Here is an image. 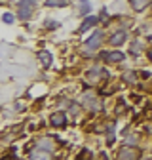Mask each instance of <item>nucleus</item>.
<instances>
[{
	"mask_svg": "<svg viewBox=\"0 0 152 160\" xmlns=\"http://www.w3.org/2000/svg\"><path fill=\"white\" fill-rule=\"evenodd\" d=\"M124 80H126L127 84L137 82V72H133V71H127V72H124Z\"/></svg>",
	"mask_w": 152,
	"mask_h": 160,
	"instance_id": "obj_13",
	"label": "nucleus"
},
{
	"mask_svg": "<svg viewBox=\"0 0 152 160\" xmlns=\"http://www.w3.org/2000/svg\"><path fill=\"white\" fill-rule=\"evenodd\" d=\"M103 59H107V61H110V63H120V61H124V53L122 52H110V53H103L101 55Z\"/></svg>",
	"mask_w": 152,
	"mask_h": 160,
	"instance_id": "obj_6",
	"label": "nucleus"
},
{
	"mask_svg": "<svg viewBox=\"0 0 152 160\" xmlns=\"http://www.w3.org/2000/svg\"><path fill=\"white\" fill-rule=\"evenodd\" d=\"M148 57H150V61H152V50H150V52H148Z\"/></svg>",
	"mask_w": 152,
	"mask_h": 160,
	"instance_id": "obj_20",
	"label": "nucleus"
},
{
	"mask_svg": "<svg viewBox=\"0 0 152 160\" xmlns=\"http://www.w3.org/2000/svg\"><path fill=\"white\" fill-rule=\"evenodd\" d=\"M38 59H40V63L44 67H50L51 65V53L50 52H40V53H38Z\"/></svg>",
	"mask_w": 152,
	"mask_h": 160,
	"instance_id": "obj_11",
	"label": "nucleus"
},
{
	"mask_svg": "<svg viewBox=\"0 0 152 160\" xmlns=\"http://www.w3.org/2000/svg\"><path fill=\"white\" fill-rule=\"evenodd\" d=\"M101 40H103V32H93V36L86 42V48L88 50H95V48H99V44H101Z\"/></svg>",
	"mask_w": 152,
	"mask_h": 160,
	"instance_id": "obj_4",
	"label": "nucleus"
},
{
	"mask_svg": "<svg viewBox=\"0 0 152 160\" xmlns=\"http://www.w3.org/2000/svg\"><path fill=\"white\" fill-rule=\"evenodd\" d=\"M31 160H51V154L48 151H34Z\"/></svg>",
	"mask_w": 152,
	"mask_h": 160,
	"instance_id": "obj_10",
	"label": "nucleus"
},
{
	"mask_svg": "<svg viewBox=\"0 0 152 160\" xmlns=\"http://www.w3.org/2000/svg\"><path fill=\"white\" fill-rule=\"evenodd\" d=\"M2 160H15V158H13V156H12V154H8V156H4V158H2Z\"/></svg>",
	"mask_w": 152,
	"mask_h": 160,
	"instance_id": "obj_18",
	"label": "nucleus"
},
{
	"mask_svg": "<svg viewBox=\"0 0 152 160\" xmlns=\"http://www.w3.org/2000/svg\"><path fill=\"white\" fill-rule=\"evenodd\" d=\"M141 152L133 147H122V151L118 152V160H139Z\"/></svg>",
	"mask_w": 152,
	"mask_h": 160,
	"instance_id": "obj_2",
	"label": "nucleus"
},
{
	"mask_svg": "<svg viewBox=\"0 0 152 160\" xmlns=\"http://www.w3.org/2000/svg\"><path fill=\"white\" fill-rule=\"evenodd\" d=\"M4 23H13V17H12V13H4Z\"/></svg>",
	"mask_w": 152,
	"mask_h": 160,
	"instance_id": "obj_16",
	"label": "nucleus"
},
{
	"mask_svg": "<svg viewBox=\"0 0 152 160\" xmlns=\"http://www.w3.org/2000/svg\"><path fill=\"white\" fill-rule=\"evenodd\" d=\"M126 38H127L126 31H116V32H114V34L110 36V44H112V46H120Z\"/></svg>",
	"mask_w": 152,
	"mask_h": 160,
	"instance_id": "obj_7",
	"label": "nucleus"
},
{
	"mask_svg": "<svg viewBox=\"0 0 152 160\" xmlns=\"http://www.w3.org/2000/svg\"><path fill=\"white\" fill-rule=\"evenodd\" d=\"M129 2H131V8L135 10V12H143L152 2V0H129Z\"/></svg>",
	"mask_w": 152,
	"mask_h": 160,
	"instance_id": "obj_8",
	"label": "nucleus"
},
{
	"mask_svg": "<svg viewBox=\"0 0 152 160\" xmlns=\"http://www.w3.org/2000/svg\"><path fill=\"white\" fill-rule=\"evenodd\" d=\"M89 158H91V152L89 151H82V154L76 158V160H89Z\"/></svg>",
	"mask_w": 152,
	"mask_h": 160,
	"instance_id": "obj_15",
	"label": "nucleus"
},
{
	"mask_svg": "<svg viewBox=\"0 0 152 160\" xmlns=\"http://www.w3.org/2000/svg\"><path fill=\"white\" fill-rule=\"evenodd\" d=\"M46 4L51 6V8H57V6H67V0H46Z\"/></svg>",
	"mask_w": 152,
	"mask_h": 160,
	"instance_id": "obj_14",
	"label": "nucleus"
},
{
	"mask_svg": "<svg viewBox=\"0 0 152 160\" xmlns=\"http://www.w3.org/2000/svg\"><path fill=\"white\" fill-rule=\"evenodd\" d=\"M97 160H107V156H105V154H101V156H99Z\"/></svg>",
	"mask_w": 152,
	"mask_h": 160,
	"instance_id": "obj_19",
	"label": "nucleus"
},
{
	"mask_svg": "<svg viewBox=\"0 0 152 160\" xmlns=\"http://www.w3.org/2000/svg\"><path fill=\"white\" fill-rule=\"evenodd\" d=\"M139 52H141V48H139V44L135 42V44L131 46V53H139Z\"/></svg>",
	"mask_w": 152,
	"mask_h": 160,
	"instance_id": "obj_17",
	"label": "nucleus"
},
{
	"mask_svg": "<svg viewBox=\"0 0 152 160\" xmlns=\"http://www.w3.org/2000/svg\"><path fill=\"white\" fill-rule=\"evenodd\" d=\"M82 103H84V107H88L89 111H99V109H101V101H99V97H97V95H91V93L84 95Z\"/></svg>",
	"mask_w": 152,
	"mask_h": 160,
	"instance_id": "obj_3",
	"label": "nucleus"
},
{
	"mask_svg": "<svg viewBox=\"0 0 152 160\" xmlns=\"http://www.w3.org/2000/svg\"><path fill=\"white\" fill-rule=\"evenodd\" d=\"M50 122H51V126H55V128H63L65 122H67V118H65L63 112H53V114L50 116Z\"/></svg>",
	"mask_w": 152,
	"mask_h": 160,
	"instance_id": "obj_5",
	"label": "nucleus"
},
{
	"mask_svg": "<svg viewBox=\"0 0 152 160\" xmlns=\"http://www.w3.org/2000/svg\"><path fill=\"white\" fill-rule=\"evenodd\" d=\"M99 74H108V72H105L101 69H93V71H89V80H91V82H97V80L101 78Z\"/></svg>",
	"mask_w": 152,
	"mask_h": 160,
	"instance_id": "obj_12",
	"label": "nucleus"
},
{
	"mask_svg": "<svg viewBox=\"0 0 152 160\" xmlns=\"http://www.w3.org/2000/svg\"><path fill=\"white\" fill-rule=\"evenodd\" d=\"M143 160H146V158H143Z\"/></svg>",
	"mask_w": 152,
	"mask_h": 160,
	"instance_id": "obj_21",
	"label": "nucleus"
},
{
	"mask_svg": "<svg viewBox=\"0 0 152 160\" xmlns=\"http://www.w3.org/2000/svg\"><path fill=\"white\" fill-rule=\"evenodd\" d=\"M32 10H34V0H21L17 6V15L21 19H29Z\"/></svg>",
	"mask_w": 152,
	"mask_h": 160,
	"instance_id": "obj_1",
	"label": "nucleus"
},
{
	"mask_svg": "<svg viewBox=\"0 0 152 160\" xmlns=\"http://www.w3.org/2000/svg\"><path fill=\"white\" fill-rule=\"evenodd\" d=\"M97 21H99V17H95V15H93V17H86V21L80 25V31H78V32H86L89 27H93Z\"/></svg>",
	"mask_w": 152,
	"mask_h": 160,
	"instance_id": "obj_9",
	"label": "nucleus"
}]
</instances>
